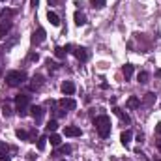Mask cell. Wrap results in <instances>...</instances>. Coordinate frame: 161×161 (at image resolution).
Returning <instances> with one entry per match:
<instances>
[{
    "instance_id": "cell-35",
    "label": "cell",
    "mask_w": 161,
    "mask_h": 161,
    "mask_svg": "<svg viewBox=\"0 0 161 161\" xmlns=\"http://www.w3.org/2000/svg\"><path fill=\"white\" fill-rule=\"evenodd\" d=\"M56 2H58V0H49V4H51V6H54Z\"/></svg>"
},
{
    "instance_id": "cell-20",
    "label": "cell",
    "mask_w": 161,
    "mask_h": 161,
    "mask_svg": "<svg viewBox=\"0 0 161 161\" xmlns=\"http://www.w3.org/2000/svg\"><path fill=\"white\" fill-rule=\"evenodd\" d=\"M47 141L51 142V146H60V142H62L60 135H56V133H51V137H49Z\"/></svg>"
},
{
    "instance_id": "cell-23",
    "label": "cell",
    "mask_w": 161,
    "mask_h": 161,
    "mask_svg": "<svg viewBox=\"0 0 161 161\" xmlns=\"http://www.w3.org/2000/svg\"><path fill=\"white\" fill-rule=\"evenodd\" d=\"M90 4H92L94 9H103L107 6V0H90Z\"/></svg>"
},
{
    "instance_id": "cell-36",
    "label": "cell",
    "mask_w": 161,
    "mask_h": 161,
    "mask_svg": "<svg viewBox=\"0 0 161 161\" xmlns=\"http://www.w3.org/2000/svg\"><path fill=\"white\" fill-rule=\"evenodd\" d=\"M154 161H161V159H154Z\"/></svg>"
},
{
    "instance_id": "cell-21",
    "label": "cell",
    "mask_w": 161,
    "mask_h": 161,
    "mask_svg": "<svg viewBox=\"0 0 161 161\" xmlns=\"http://www.w3.org/2000/svg\"><path fill=\"white\" fill-rule=\"evenodd\" d=\"M15 15V9H9V8H4L2 11H0V17L2 19H11Z\"/></svg>"
},
{
    "instance_id": "cell-18",
    "label": "cell",
    "mask_w": 161,
    "mask_h": 161,
    "mask_svg": "<svg viewBox=\"0 0 161 161\" xmlns=\"http://www.w3.org/2000/svg\"><path fill=\"white\" fill-rule=\"evenodd\" d=\"M71 150H73V148H71L69 144H64V146H60L53 156H66V154H71Z\"/></svg>"
},
{
    "instance_id": "cell-26",
    "label": "cell",
    "mask_w": 161,
    "mask_h": 161,
    "mask_svg": "<svg viewBox=\"0 0 161 161\" xmlns=\"http://www.w3.org/2000/svg\"><path fill=\"white\" fill-rule=\"evenodd\" d=\"M148 79H150V75H148V71H141V73L137 75V80H139L141 84H144V82H148Z\"/></svg>"
},
{
    "instance_id": "cell-34",
    "label": "cell",
    "mask_w": 161,
    "mask_h": 161,
    "mask_svg": "<svg viewBox=\"0 0 161 161\" xmlns=\"http://www.w3.org/2000/svg\"><path fill=\"white\" fill-rule=\"evenodd\" d=\"M156 77H159V79H161V69H158V71H156Z\"/></svg>"
},
{
    "instance_id": "cell-22",
    "label": "cell",
    "mask_w": 161,
    "mask_h": 161,
    "mask_svg": "<svg viewBox=\"0 0 161 161\" xmlns=\"http://www.w3.org/2000/svg\"><path fill=\"white\" fill-rule=\"evenodd\" d=\"M154 101H156V94H154V92L144 94V99H142V103H144V105H152Z\"/></svg>"
},
{
    "instance_id": "cell-5",
    "label": "cell",
    "mask_w": 161,
    "mask_h": 161,
    "mask_svg": "<svg viewBox=\"0 0 161 161\" xmlns=\"http://www.w3.org/2000/svg\"><path fill=\"white\" fill-rule=\"evenodd\" d=\"M43 84H45V77L43 75H34L32 77V82H30V90L32 92H38V90H41Z\"/></svg>"
},
{
    "instance_id": "cell-11",
    "label": "cell",
    "mask_w": 161,
    "mask_h": 161,
    "mask_svg": "<svg viewBox=\"0 0 161 161\" xmlns=\"http://www.w3.org/2000/svg\"><path fill=\"white\" fill-rule=\"evenodd\" d=\"M0 161H11V158H9V146L4 141H0Z\"/></svg>"
},
{
    "instance_id": "cell-7",
    "label": "cell",
    "mask_w": 161,
    "mask_h": 161,
    "mask_svg": "<svg viewBox=\"0 0 161 161\" xmlns=\"http://www.w3.org/2000/svg\"><path fill=\"white\" fill-rule=\"evenodd\" d=\"M73 54H75V58H77L79 62H86V60L90 58V54H88V49H84V47H77V49L73 51Z\"/></svg>"
},
{
    "instance_id": "cell-3",
    "label": "cell",
    "mask_w": 161,
    "mask_h": 161,
    "mask_svg": "<svg viewBox=\"0 0 161 161\" xmlns=\"http://www.w3.org/2000/svg\"><path fill=\"white\" fill-rule=\"evenodd\" d=\"M25 80H26V73H25V71H19V69H17V71H8V73H6V82H8V86H13V88H15V86H21Z\"/></svg>"
},
{
    "instance_id": "cell-6",
    "label": "cell",
    "mask_w": 161,
    "mask_h": 161,
    "mask_svg": "<svg viewBox=\"0 0 161 161\" xmlns=\"http://www.w3.org/2000/svg\"><path fill=\"white\" fill-rule=\"evenodd\" d=\"M56 105H58L60 109H64V111H66V109H69V111H71V109H75V107H77L75 99H71V97H64V99H60Z\"/></svg>"
},
{
    "instance_id": "cell-19",
    "label": "cell",
    "mask_w": 161,
    "mask_h": 161,
    "mask_svg": "<svg viewBox=\"0 0 161 161\" xmlns=\"http://www.w3.org/2000/svg\"><path fill=\"white\" fill-rule=\"evenodd\" d=\"M127 107H129V109H137V107H141V99H139L137 96H131V97L127 99Z\"/></svg>"
},
{
    "instance_id": "cell-10",
    "label": "cell",
    "mask_w": 161,
    "mask_h": 161,
    "mask_svg": "<svg viewBox=\"0 0 161 161\" xmlns=\"http://www.w3.org/2000/svg\"><path fill=\"white\" fill-rule=\"evenodd\" d=\"M11 26H13V25H11V21H9V19H6V21H2V23H0V40H4V38L8 36V32L11 30Z\"/></svg>"
},
{
    "instance_id": "cell-12",
    "label": "cell",
    "mask_w": 161,
    "mask_h": 161,
    "mask_svg": "<svg viewBox=\"0 0 161 161\" xmlns=\"http://www.w3.org/2000/svg\"><path fill=\"white\" fill-rule=\"evenodd\" d=\"M43 41H45V30H43V28H38V30L32 34V43H34V45H40Z\"/></svg>"
},
{
    "instance_id": "cell-31",
    "label": "cell",
    "mask_w": 161,
    "mask_h": 161,
    "mask_svg": "<svg viewBox=\"0 0 161 161\" xmlns=\"http://www.w3.org/2000/svg\"><path fill=\"white\" fill-rule=\"evenodd\" d=\"M38 58H40L38 53H30V54H28V60H36V62H38Z\"/></svg>"
},
{
    "instance_id": "cell-17",
    "label": "cell",
    "mask_w": 161,
    "mask_h": 161,
    "mask_svg": "<svg viewBox=\"0 0 161 161\" xmlns=\"http://www.w3.org/2000/svg\"><path fill=\"white\" fill-rule=\"evenodd\" d=\"M122 75L125 77V80H129V79H131V75H133V66H131V64L122 66Z\"/></svg>"
},
{
    "instance_id": "cell-15",
    "label": "cell",
    "mask_w": 161,
    "mask_h": 161,
    "mask_svg": "<svg viewBox=\"0 0 161 161\" xmlns=\"http://www.w3.org/2000/svg\"><path fill=\"white\" fill-rule=\"evenodd\" d=\"M131 137H133V133H131L129 129H125V131H122V135H120V141H122V144H124V146H129V142H131Z\"/></svg>"
},
{
    "instance_id": "cell-33",
    "label": "cell",
    "mask_w": 161,
    "mask_h": 161,
    "mask_svg": "<svg viewBox=\"0 0 161 161\" xmlns=\"http://www.w3.org/2000/svg\"><path fill=\"white\" fill-rule=\"evenodd\" d=\"M30 4H32V8H38V4H40V0H30Z\"/></svg>"
},
{
    "instance_id": "cell-32",
    "label": "cell",
    "mask_w": 161,
    "mask_h": 161,
    "mask_svg": "<svg viewBox=\"0 0 161 161\" xmlns=\"http://www.w3.org/2000/svg\"><path fill=\"white\" fill-rule=\"evenodd\" d=\"M156 133H158V135L161 137V122L158 124V125H156Z\"/></svg>"
},
{
    "instance_id": "cell-29",
    "label": "cell",
    "mask_w": 161,
    "mask_h": 161,
    "mask_svg": "<svg viewBox=\"0 0 161 161\" xmlns=\"http://www.w3.org/2000/svg\"><path fill=\"white\" fill-rule=\"evenodd\" d=\"M47 68H49V69H56V68H58V64H56V62H53V60H47Z\"/></svg>"
},
{
    "instance_id": "cell-16",
    "label": "cell",
    "mask_w": 161,
    "mask_h": 161,
    "mask_svg": "<svg viewBox=\"0 0 161 161\" xmlns=\"http://www.w3.org/2000/svg\"><path fill=\"white\" fill-rule=\"evenodd\" d=\"M47 19H49V23H51L53 26H60V17H58L54 11H49V13H47Z\"/></svg>"
},
{
    "instance_id": "cell-30",
    "label": "cell",
    "mask_w": 161,
    "mask_h": 161,
    "mask_svg": "<svg viewBox=\"0 0 161 161\" xmlns=\"http://www.w3.org/2000/svg\"><path fill=\"white\" fill-rule=\"evenodd\" d=\"M2 113H4V116H11V109H9L8 105H4V107H2Z\"/></svg>"
},
{
    "instance_id": "cell-9",
    "label": "cell",
    "mask_w": 161,
    "mask_h": 161,
    "mask_svg": "<svg viewBox=\"0 0 161 161\" xmlns=\"http://www.w3.org/2000/svg\"><path fill=\"white\" fill-rule=\"evenodd\" d=\"M60 90H62L64 96H71V94H75V84L71 80H64L62 86H60Z\"/></svg>"
},
{
    "instance_id": "cell-28",
    "label": "cell",
    "mask_w": 161,
    "mask_h": 161,
    "mask_svg": "<svg viewBox=\"0 0 161 161\" xmlns=\"http://www.w3.org/2000/svg\"><path fill=\"white\" fill-rule=\"evenodd\" d=\"M15 135H17V139H21V141H28V133H26L25 129H17Z\"/></svg>"
},
{
    "instance_id": "cell-27",
    "label": "cell",
    "mask_w": 161,
    "mask_h": 161,
    "mask_svg": "<svg viewBox=\"0 0 161 161\" xmlns=\"http://www.w3.org/2000/svg\"><path fill=\"white\" fill-rule=\"evenodd\" d=\"M45 144H47V137H38V142H36V146H38V150H45Z\"/></svg>"
},
{
    "instance_id": "cell-24",
    "label": "cell",
    "mask_w": 161,
    "mask_h": 161,
    "mask_svg": "<svg viewBox=\"0 0 161 161\" xmlns=\"http://www.w3.org/2000/svg\"><path fill=\"white\" fill-rule=\"evenodd\" d=\"M45 129H47L49 133H54V131L58 129V122L56 120H49L47 122V125H45Z\"/></svg>"
},
{
    "instance_id": "cell-14",
    "label": "cell",
    "mask_w": 161,
    "mask_h": 161,
    "mask_svg": "<svg viewBox=\"0 0 161 161\" xmlns=\"http://www.w3.org/2000/svg\"><path fill=\"white\" fill-rule=\"evenodd\" d=\"M73 19H75V25H77V26H84V25H86V15H84L82 11H75Z\"/></svg>"
},
{
    "instance_id": "cell-8",
    "label": "cell",
    "mask_w": 161,
    "mask_h": 161,
    "mask_svg": "<svg viewBox=\"0 0 161 161\" xmlns=\"http://www.w3.org/2000/svg\"><path fill=\"white\" fill-rule=\"evenodd\" d=\"M64 135L66 137H80L82 131H80V127H77V125H66L64 127Z\"/></svg>"
},
{
    "instance_id": "cell-4",
    "label": "cell",
    "mask_w": 161,
    "mask_h": 161,
    "mask_svg": "<svg viewBox=\"0 0 161 161\" xmlns=\"http://www.w3.org/2000/svg\"><path fill=\"white\" fill-rule=\"evenodd\" d=\"M30 114H32V118L36 120V124H40V122L43 120L45 111H43V107H41V105H32V107H30Z\"/></svg>"
},
{
    "instance_id": "cell-1",
    "label": "cell",
    "mask_w": 161,
    "mask_h": 161,
    "mask_svg": "<svg viewBox=\"0 0 161 161\" xmlns=\"http://www.w3.org/2000/svg\"><path fill=\"white\" fill-rule=\"evenodd\" d=\"M94 127H96V131L99 133L101 139H107V137L111 135V118H109L107 114L96 116V120H94Z\"/></svg>"
},
{
    "instance_id": "cell-37",
    "label": "cell",
    "mask_w": 161,
    "mask_h": 161,
    "mask_svg": "<svg viewBox=\"0 0 161 161\" xmlns=\"http://www.w3.org/2000/svg\"><path fill=\"white\" fill-rule=\"evenodd\" d=\"M0 2H6V0H0Z\"/></svg>"
},
{
    "instance_id": "cell-25",
    "label": "cell",
    "mask_w": 161,
    "mask_h": 161,
    "mask_svg": "<svg viewBox=\"0 0 161 161\" xmlns=\"http://www.w3.org/2000/svg\"><path fill=\"white\" fill-rule=\"evenodd\" d=\"M54 54H56V58H60V60H62V58H66L68 51H66L64 47H56V49H54Z\"/></svg>"
},
{
    "instance_id": "cell-38",
    "label": "cell",
    "mask_w": 161,
    "mask_h": 161,
    "mask_svg": "<svg viewBox=\"0 0 161 161\" xmlns=\"http://www.w3.org/2000/svg\"><path fill=\"white\" fill-rule=\"evenodd\" d=\"M60 161H66V159H60Z\"/></svg>"
},
{
    "instance_id": "cell-13",
    "label": "cell",
    "mask_w": 161,
    "mask_h": 161,
    "mask_svg": "<svg viewBox=\"0 0 161 161\" xmlns=\"http://www.w3.org/2000/svg\"><path fill=\"white\" fill-rule=\"evenodd\" d=\"M113 113H114V114H116V116H118V118L124 122V124H131V118H129V114H127V113H124L120 107H114V109H113Z\"/></svg>"
},
{
    "instance_id": "cell-2",
    "label": "cell",
    "mask_w": 161,
    "mask_h": 161,
    "mask_svg": "<svg viewBox=\"0 0 161 161\" xmlns=\"http://www.w3.org/2000/svg\"><path fill=\"white\" fill-rule=\"evenodd\" d=\"M30 105V96L28 94H19L15 96V111L19 116H26V109Z\"/></svg>"
}]
</instances>
